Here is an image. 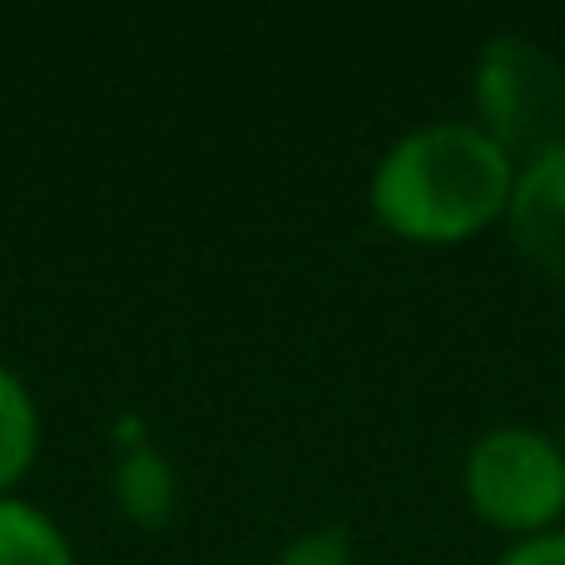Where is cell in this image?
<instances>
[{
  "label": "cell",
  "mask_w": 565,
  "mask_h": 565,
  "mask_svg": "<svg viewBox=\"0 0 565 565\" xmlns=\"http://www.w3.org/2000/svg\"><path fill=\"white\" fill-rule=\"evenodd\" d=\"M516 164L467 119L402 135L372 169V218L402 244L451 248L507 218Z\"/></svg>",
  "instance_id": "cell-1"
},
{
  "label": "cell",
  "mask_w": 565,
  "mask_h": 565,
  "mask_svg": "<svg viewBox=\"0 0 565 565\" xmlns=\"http://www.w3.org/2000/svg\"><path fill=\"white\" fill-rule=\"evenodd\" d=\"M352 556L358 551H352L348 526H312L278 551V565H352Z\"/></svg>",
  "instance_id": "cell-8"
},
{
  "label": "cell",
  "mask_w": 565,
  "mask_h": 565,
  "mask_svg": "<svg viewBox=\"0 0 565 565\" xmlns=\"http://www.w3.org/2000/svg\"><path fill=\"white\" fill-rule=\"evenodd\" d=\"M461 491L477 521L507 536H546L565 516V451L536 427H491L471 441Z\"/></svg>",
  "instance_id": "cell-3"
},
{
  "label": "cell",
  "mask_w": 565,
  "mask_h": 565,
  "mask_svg": "<svg viewBox=\"0 0 565 565\" xmlns=\"http://www.w3.org/2000/svg\"><path fill=\"white\" fill-rule=\"evenodd\" d=\"M40 457V407L30 387L10 367H0V497L15 491V481Z\"/></svg>",
  "instance_id": "cell-6"
},
{
  "label": "cell",
  "mask_w": 565,
  "mask_h": 565,
  "mask_svg": "<svg viewBox=\"0 0 565 565\" xmlns=\"http://www.w3.org/2000/svg\"><path fill=\"white\" fill-rule=\"evenodd\" d=\"M0 565H75V551L40 507L0 497Z\"/></svg>",
  "instance_id": "cell-7"
},
{
  "label": "cell",
  "mask_w": 565,
  "mask_h": 565,
  "mask_svg": "<svg viewBox=\"0 0 565 565\" xmlns=\"http://www.w3.org/2000/svg\"><path fill=\"white\" fill-rule=\"evenodd\" d=\"M477 129L511 159L546 154L565 139V70L526 35H491L471 75Z\"/></svg>",
  "instance_id": "cell-2"
},
{
  "label": "cell",
  "mask_w": 565,
  "mask_h": 565,
  "mask_svg": "<svg viewBox=\"0 0 565 565\" xmlns=\"http://www.w3.org/2000/svg\"><path fill=\"white\" fill-rule=\"evenodd\" d=\"M507 234L526 264H536L551 278H565V139L546 154L516 164Z\"/></svg>",
  "instance_id": "cell-4"
},
{
  "label": "cell",
  "mask_w": 565,
  "mask_h": 565,
  "mask_svg": "<svg viewBox=\"0 0 565 565\" xmlns=\"http://www.w3.org/2000/svg\"><path fill=\"white\" fill-rule=\"evenodd\" d=\"M115 501L135 526L159 531L174 516V467L145 441H129V451L115 467Z\"/></svg>",
  "instance_id": "cell-5"
},
{
  "label": "cell",
  "mask_w": 565,
  "mask_h": 565,
  "mask_svg": "<svg viewBox=\"0 0 565 565\" xmlns=\"http://www.w3.org/2000/svg\"><path fill=\"white\" fill-rule=\"evenodd\" d=\"M497 565H565V536L546 531V536H526L507 551Z\"/></svg>",
  "instance_id": "cell-9"
}]
</instances>
